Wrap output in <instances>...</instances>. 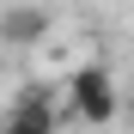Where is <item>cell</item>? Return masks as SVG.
Returning a JSON list of instances; mask_svg holds the SVG:
<instances>
[{
  "instance_id": "cell-1",
  "label": "cell",
  "mask_w": 134,
  "mask_h": 134,
  "mask_svg": "<svg viewBox=\"0 0 134 134\" xmlns=\"http://www.w3.org/2000/svg\"><path fill=\"white\" fill-rule=\"evenodd\" d=\"M61 104H67V116H73V122H85V128H110V122L122 116L116 73H110L104 61H85V67H73V73H67V92H61Z\"/></svg>"
},
{
  "instance_id": "cell-2",
  "label": "cell",
  "mask_w": 134,
  "mask_h": 134,
  "mask_svg": "<svg viewBox=\"0 0 134 134\" xmlns=\"http://www.w3.org/2000/svg\"><path fill=\"white\" fill-rule=\"evenodd\" d=\"M61 122H67V104L55 98V92H43V85H25L12 104H6V134H61Z\"/></svg>"
},
{
  "instance_id": "cell-3",
  "label": "cell",
  "mask_w": 134,
  "mask_h": 134,
  "mask_svg": "<svg viewBox=\"0 0 134 134\" xmlns=\"http://www.w3.org/2000/svg\"><path fill=\"white\" fill-rule=\"evenodd\" d=\"M49 31H55V18H49V6H37V0H12V6L0 12V43H6V49H37Z\"/></svg>"
},
{
  "instance_id": "cell-4",
  "label": "cell",
  "mask_w": 134,
  "mask_h": 134,
  "mask_svg": "<svg viewBox=\"0 0 134 134\" xmlns=\"http://www.w3.org/2000/svg\"><path fill=\"white\" fill-rule=\"evenodd\" d=\"M0 134H6V128H0Z\"/></svg>"
},
{
  "instance_id": "cell-5",
  "label": "cell",
  "mask_w": 134,
  "mask_h": 134,
  "mask_svg": "<svg viewBox=\"0 0 134 134\" xmlns=\"http://www.w3.org/2000/svg\"><path fill=\"white\" fill-rule=\"evenodd\" d=\"M128 110H134V104H128Z\"/></svg>"
}]
</instances>
